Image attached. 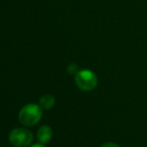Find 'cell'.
<instances>
[{
  "label": "cell",
  "mask_w": 147,
  "mask_h": 147,
  "mask_svg": "<svg viewBox=\"0 0 147 147\" xmlns=\"http://www.w3.org/2000/svg\"><path fill=\"white\" fill-rule=\"evenodd\" d=\"M39 105L27 104L20 110L18 118L21 124L25 126H33L40 121L42 117V110Z\"/></svg>",
  "instance_id": "6da1fadb"
},
{
  "label": "cell",
  "mask_w": 147,
  "mask_h": 147,
  "mask_svg": "<svg viewBox=\"0 0 147 147\" xmlns=\"http://www.w3.org/2000/svg\"><path fill=\"white\" fill-rule=\"evenodd\" d=\"M75 83L81 90L90 91L97 86L98 79L91 70H80L75 74Z\"/></svg>",
  "instance_id": "7a4b0ae2"
},
{
  "label": "cell",
  "mask_w": 147,
  "mask_h": 147,
  "mask_svg": "<svg viewBox=\"0 0 147 147\" xmlns=\"http://www.w3.org/2000/svg\"><path fill=\"white\" fill-rule=\"evenodd\" d=\"M9 141L15 147H27L33 141V135L27 129L15 128L9 133Z\"/></svg>",
  "instance_id": "3957f363"
},
{
  "label": "cell",
  "mask_w": 147,
  "mask_h": 147,
  "mask_svg": "<svg viewBox=\"0 0 147 147\" xmlns=\"http://www.w3.org/2000/svg\"><path fill=\"white\" fill-rule=\"evenodd\" d=\"M37 138L42 144L48 143L52 138V129L47 125L41 126L37 131Z\"/></svg>",
  "instance_id": "277c9868"
},
{
  "label": "cell",
  "mask_w": 147,
  "mask_h": 147,
  "mask_svg": "<svg viewBox=\"0 0 147 147\" xmlns=\"http://www.w3.org/2000/svg\"><path fill=\"white\" fill-rule=\"evenodd\" d=\"M55 104V98L51 94H44L39 100V106L45 110H49Z\"/></svg>",
  "instance_id": "5b68a950"
},
{
  "label": "cell",
  "mask_w": 147,
  "mask_h": 147,
  "mask_svg": "<svg viewBox=\"0 0 147 147\" xmlns=\"http://www.w3.org/2000/svg\"><path fill=\"white\" fill-rule=\"evenodd\" d=\"M77 69L78 68H77V65H76V64H70L67 68V71L69 74H76L78 72Z\"/></svg>",
  "instance_id": "8992f818"
},
{
  "label": "cell",
  "mask_w": 147,
  "mask_h": 147,
  "mask_svg": "<svg viewBox=\"0 0 147 147\" xmlns=\"http://www.w3.org/2000/svg\"><path fill=\"white\" fill-rule=\"evenodd\" d=\"M101 147H120V146L117 145L116 143H113V142H106V143H104Z\"/></svg>",
  "instance_id": "52a82bcc"
},
{
  "label": "cell",
  "mask_w": 147,
  "mask_h": 147,
  "mask_svg": "<svg viewBox=\"0 0 147 147\" xmlns=\"http://www.w3.org/2000/svg\"><path fill=\"white\" fill-rule=\"evenodd\" d=\"M31 147H45V146L43 145V144H35V145H33Z\"/></svg>",
  "instance_id": "ba28073f"
}]
</instances>
